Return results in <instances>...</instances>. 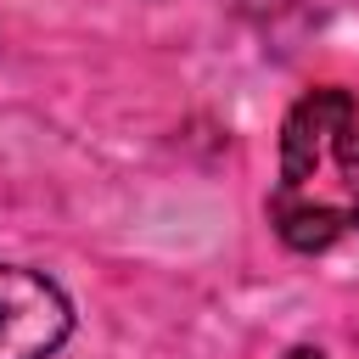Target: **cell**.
<instances>
[{"label":"cell","instance_id":"3957f363","mask_svg":"<svg viewBox=\"0 0 359 359\" xmlns=\"http://www.w3.org/2000/svg\"><path fill=\"white\" fill-rule=\"evenodd\" d=\"M286 359H325V353H320V348H292Z\"/></svg>","mask_w":359,"mask_h":359},{"label":"cell","instance_id":"6da1fadb","mask_svg":"<svg viewBox=\"0 0 359 359\" xmlns=\"http://www.w3.org/2000/svg\"><path fill=\"white\" fill-rule=\"evenodd\" d=\"M269 219L297 252H325L359 230V101L348 90H309L286 112Z\"/></svg>","mask_w":359,"mask_h":359},{"label":"cell","instance_id":"7a4b0ae2","mask_svg":"<svg viewBox=\"0 0 359 359\" xmlns=\"http://www.w3.org/2000/svg\"><path fill=\"white\" fill-rule=\"evenodd\" d=\"M73 303L39 269L0 264V359H45L67 342Z\"/></svg>","mask_w":359,"mask_h":359}]
</instances>
